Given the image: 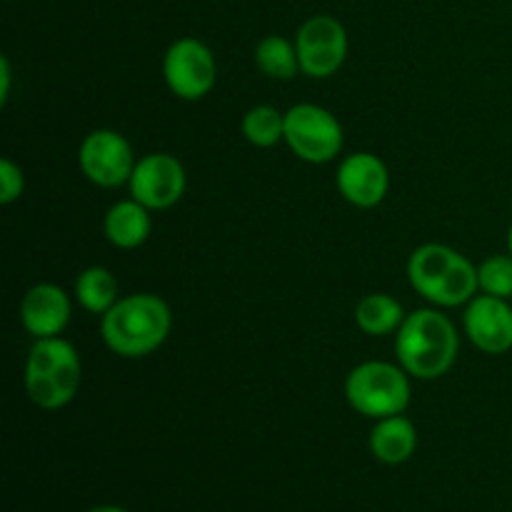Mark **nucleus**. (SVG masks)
Returning a JSON list of instances; mask_svg holds the SVG:
<instances>
[{
  "mask_svg": "<svg viewBox=\"0 0 512 512\" xmlns=\"http://www.w3.org/2000/svg\"><path fill=\"white\" fill-rule=\"evenodd\" d=\"M458 350V328L448 315L435 308H420L405 315L395 333V355L410 378H443L458 360Z\"/></svg>",
  "mask_w": 512,
  "mask_h": 512,
  "instance_id": "obj_1",
  "label": "nucleus"
},
{
  "mask_svg": "<svg viewBox=\"0 0 512 512\" xmlns=\"http://www.w3.org/2000/svg\"><path fill=\"white\" fill-rule=\"evenodd\" d=\"M173 313L168 303L153 293H133L120 298L100 318V338L120 358H145L168 340Z\"/></svg>",
  "mask_w": 512,
  "mask_h": 512,
  "instance_id": "obj_2",
  "label": "nucleus"
},
{
  "mask_svg": "<svg viewBox=\"0 0 512 512\" xmlns=\"http://www.w3.org/2000/svg\"><path fill=\"white\" fill-rule=\"evenodd\" d=\"M408 280L435 308H460L480 293L478 265L443 243H425L413 250Z\"/></svg>",
  "mask_w": 512,
  "mask_h": 512,
  "instance_id": "obj_3",
  "label": "nucleus"
},
{
  "mask_svg": "<svg viewBox=\"0 0 512 512\" xmlns=\"http://www.w3.org/2000/svg\"><path fill=\"white\" fill-rule=\"evenodd\" d=\"M25 393L40 410H60L73 403L83 380L80 355L68 340L40 338L25 363Z\"/></svg>",
  "mask_w": 512,
  "mask_h": 512,
  "instance_id": "obj_4",
  "label": "nucleus"
},
{
  "mask_svg": "<svg viewBox=\"0 0 512 512\" xmlns=\"http://www.w3.org/2000/svg\"><path fill=\"white\" fill-rule=\"evenodd\" d=\"M410 375L403 365L385 360H365L345 378V398L355 413L370 420L400 415L410 405Z\"/></svg>",
  "mask_w": 512,
  "mask_h": 512,
  "instance_id": "obj_5",
  "label": "nucleus"
},
{
  "mask_svg": "<svg viewBox=\"0 0 512 512\" xmlns=\"http://www.w3.org/2000/svg\"><path fill=\"white\" fill-rule=\"evenodd\" d=\"M343 125L330 110L300 103L285 110V143L300 160L313 165L330 163L343 150Z\"/></svg>",
  "mask_w": 512,
  "mask_h": 512,
  "instance_id": "obj_6",
  "label": "nucleus"
},
{
  "mask_svg": "<svg viewBox=\"0 0 512 512\" xmlns=\"http://www.w3.org/2000/svg\"><path fill=\"white\" fill-rule=\"evenodd\" d=\"M300 73L323 80L338 73L348 58V30L333 15H313L295 33Z\"/></svg>",
  "mask_w": 512,
  "mask_h": 512,
  "instance_id": "obj_7",
  "label": "nucleus"
},
{
  "mask_svg": "<svg viewBox=\"0 0 512 512\" xmlns=\"http://www.w3.org/2000/svg\"><path fill=\"white\" fill-rule=\"evenodd\" d=\"M163 78L170 93L180 100H200L215 88L218 63L203 40L180 38L165 50Z\"/></svg>",
  "mask_w": 512,
  "mask_h": 512,
  "instance_id": "obj_8",
  "label": "nucleus"
},
{
  "mask_svg": "<svg viewBox=\"0 0 512 512\" xmlns=\"http://www.w3.org/2000/svg\"><path fill=\"white\" fill-rule=\"evenodd\" d=\"M135 153L118 130L100 128L85 135L78 150V165L85 178L98 188H120L135 170Z\"/></svg>",
  "mask_w": 512,
  "mask_h": 512,
  "instance_id": "obj_9",
  "label": "nucleus"
},
{
  "mask_svg": "<svg viewBox=\"0 0 512 512\" xmlns=\"http://www.w3.org/2000/svg\"><path fill=\"white\" fill-rule=\"evenodd\" d=\"M188 175L183 163L170 153H148L135 163L128 180L130 198L148 210H168L185 195Z\"/></svg>",
  "mask_w": 512,
  "mask_h": 512,
  "instance_id": "obj_10",
  "label": "nucleus"
},
{
  "mask_svg": "<svg viewBox=\"0 0 512 512\" xmlns=\"http://www.w3.org/2000/svg\"><path fill=\"white\" fill-rule=\"evenodd\" d=\"M463 328L470 343L485 355H503L512 350V303L493 295H475L465 305Z\"/></svg>",
  "mask_w": 512,
  "mask_h": 512,
  "instance_id": "obj_11",
  "label": "nucleus"
},
{
  "mask_svg": "<svg viewBox=\"0 0 512 512\" xmlns=\"http://www.w3.org/2000/svg\"><path fill=\"white\" fill-rule=\"evenodd\" d=\"M340 195L355 208H375L385 200L390 188L388 165L373 153H353L340 163L338 168Z\"/></svg>",
  "mask_w": 512,
  "mask_h": 512,
  "instance_id": "obj_12",
  "label": "nucleus"
},
{
  "mask_svg": "<svg viewBox=\"0 0 512 512\" xmlns=\"http://www.w3.org/2000/svg\"><path fill=\"white\" fill-rule=\"evenodd\" d=\"M70 313L73 305L68 293L53 283L33 285L20 300V323L35 340L58 338L68 328Z\"/></svg>",
  "mask_w": 512,
  "mask_h": 512,
  "instance_id": "obj_13",
  "label": "nucleus"
},
{
  "mask_svg": "<svg viewBox=\"0 0 512 512\" xmlns=\"http://www.w3.org/2000/svg\"><path fill=\"white\" fill-rule=\"evenodd\" d=\"M415 450H418V430L413 420L405 418L403 413L375 420L370 430V453L378 463L403 465L413 458Z\"/></svg>",
  "mask_w": 512,
  "mask_h": 512,
  "instance_id": "obj_14",
  "label": "nucleus"
},
{
  "mask_svg": "<svg viewBox=\"0 0 512 512\" xmlns=\"http://www.w3.org/2000/svg\"><path fill=\"white\" fill-rule=\"evenodd\" d=\"M153 230V220H150V210L140 205L135 198L118 200L113 208L105 213L103 233L110 245L120 250H135L150 238Z\"/></svg>",
  "mask_w": 512,
  "mask_h": 512,
  "instance_id": "obj_15",
  "label": "nucleus"
},
{
  "mask_svg": "<svg viewBox=\"0 0 512 512\" xmlns=\"http://www.w3.org/2000/svg\"><path fill=\"white\" fill-rule=\"evenodd\" d=\"M403 320V305L388 293H368L365 298H360L358 308H355V323L365 335H373V338L395 335Z\"/></svg>",
  "mask_w": 512,
  "mask_h": 512,
  "instance_id": "obj_16",
  "label": "nucleus"
},
{
  "mask_svg": "<svg viewBox=\"0 0 512 512\" xmlns=\"http://www.w3.org/2000/svg\"><path fill=\"white\" fill-rule=\"evenodd\" d=\"M75 300L83 305L88 313L103 318L110 308L120 300V285L108 268H85L75 280Z\"/></svg>",
  "mask_w": 512,
  "mask_h": 512,
  "instance_id": "obj_17",
  "label": "nucleus"
},
{
  "mask_svg": "<svg viewBox=\"0 0 512 512\" xmlns=\"http://www.w3.org/2000/svg\"><path fill=\"white\" fill-rule=\"evenodd\" d=\"M255 65L263 75L273 80H293L300 73V60L295 40L280 35H268L255 45Z\"/></svg>",
  "mask_w": 512,
  "mask_h": 512,
  "instance_id": "obj_18",
  "label": "nucleus"
},
{
  "mask_svg": "<svg viewBox=\"0 0 512 512\" xmlns=\"http://www.w3.org/2000/svg\"><path fill=\"white\" fill-rule=\"evenodd\" d=\"M240 130L255 148H273L285 140V113L273 105H255L243 115Z\"/></svg>",
  "mask_w": 512,
  "mask_h": 512,
  "instance_id": "obj_19",
  "label": "nucleus"
},
{
  "mask_svg": "<svg viewBox=\"0 0 512 512\" xmlns=\"http://www.w3.org/2000/svg\"><path fill=\"white\" fill-rule=\"evenodd\" d=\"M480 293L512 300V255H490L478 265Z\"/></svg>",
  "mask_w": 512,
  "mask_h": 512,
  "instance_id": "obj_20",
  "label": "nucleus"
},
{
  "mask_svg": "<svg viewBox=\"0 0 512 512\" xmlns=\"http://www.w3.org/2000/svg\"><path fill=\"white\" fill-rule=\"evenodd\" d=\"M25 190V175L20 165H15L10 158L0 160V205H10L20 200Z\"/></svg>",
  "mask_w": 512,
  "mask_h": 512,
  "instance_id": "obj_21",
  "label": "nucleus"
},
{
  "mask_svg": "<svg viewBox=\"0 0 512 512\" xmlns=\"http://www.w3.org/2000/svg\"><path fill=\"white\" fill-rule=\"evenodd\" d=\"M10 95V63L8 58H0V103H5Z\"/></svg>",
  "mask_w": 512,
  "mask_h": 512,
  "instance_id": "obj_22",
  "label": "nucleus"
},
{
  "mask_svg": "<svg viewBox=\"0 0 512 512\" xmlns=\"http://www.w3.org/2000/svg\"><path fill=\"white\" fill-rule=\"evenodd\" d=\"M85 512H130V510L120 508V505H95V508H90Z\"/></svg>",
  "mask_w": 512,
  "mask_h": 512,
  "instance_id": "obj_23",
  "label": "nucleus"
},
{
  "mask_svg": "<svg viewBox=\"0 0 512 512\" xmlns=\"http://www.w3.org/2000/svg\"><path fill=\"white\" fill-rule=\"evenodd\" d=\"M508 253L512 255V225H510V230H508Z\"/></svg>",
  "mask_w": 512,
  "mask_h": 512,
  "instance_id": "obj_24",
  "label": "nucleus"
}]
</instances>
